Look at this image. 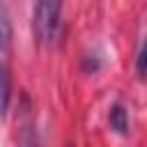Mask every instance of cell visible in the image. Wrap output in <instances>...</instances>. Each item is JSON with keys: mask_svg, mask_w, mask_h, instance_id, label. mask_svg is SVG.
I'll list each match as a JSON object with an SVG mask.
<instances>
[{"mask_svg": "<svg viewBox=\"0 0 147 147\" xmlns=\"http://www.w3.org/2000/svg\"><path fill=\"white\" fill-rule=\"evenodd\" d=\"M62 30V0H34V34L53 46Z\"/></svg>", "mask_w": 147, "mask_h": 147, "instance_id": "6da1fadb", "label": "cell"}, {"mask_svg": "<svg viewBox=\"0 0 147 147\" xmlns=\"http://www.w3.org/2000/svg\"><path fill=\"white\" fill-rule=\"evenodd\" d=\"M11 37H14L11 18H9V11H7L5 2L0 0V51H7L11 46Z\"/></svg>", "mask_w": 147, "mask_h": 147, "instance_id": "7a4b0ae2", "label": "cell"}, {"mask_svg": "<svg viewBox=\"0 0 147 147\" xmlns=\"http://www.w3.org/2000/svg\"><path fill=\"white\" fill-rule=\"evenodd\" d=\"M108 119H110V129H115L117 133H126L129 131V115H126V110H124L122 103H115L110 108Z\"/></svg>", "mask_w": 147, "mask_h": 147, "instance_id": "3957f363", "label": "cell"}, {"mask_svg": "<svg viewBox=\"0 0 147 147\" xmlns=\"http://www.w3.org/2000/svg\"><path fill=\"white\" fill-rule=\"evenodd\" d=\"M9 99H11V85H9V74L5 67H0V117L7 113V106H9Z\"/></svg>", "mask_w": 147, "mask_h": 147, "instance_id": "277c9868", "label": "cell"}, {"mask_svg": "<svg viewBox=\"0 0 147 147\" xmlns=\"http://www.w3.org/2000/svg\"><path fill=\"white\" fill-rule=\"evenodd\" d=\"M138 74L140 76H147V41L142 44L140 55H138Z\"/></svg>", "mask_w": 147, "mask_h": 147, "instance_id": "5b68a950", "label": "cell"}]
</instances>
